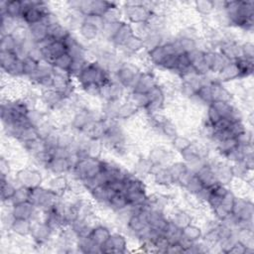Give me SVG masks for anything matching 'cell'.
Returning <instances> with one entry per match:
<instances>
[{
    "instance_id": "6da1fadb",
    "label": "cell",
    "mask_w": 254,
    "mask_h": 254,
    "mask_svg": "<svg viewBox=\"0 0 254 254\" xmlns=\"http://www.w3.org/2000/svg\"><path fill=\"white\" fill-rule=\"evenodd\" d=\"M81 89L96 84L101 86L112 79L111 72L104 68L97 61H89L80 73L75 77Z\"/></svg>"
},
{
    "instance_id": "7a4b0ae2",
    "label": "cell",
    "mask_w": 254,
    "mask_h": 254,
    "mask_svg": "<svg viewBox=\"0 0 254 254\" xmlns=\"http://www.w3.org/2000/svg\"><path fill=\"white\" fill-rule=\"evenodd\" d=\"M102 159L85 158L78 160L72 167L68 175H71L72 179L84 181L96 177L101 172Z\"/></svg>"
},
{
    "instance_id": "3957f363",
    "label": "cell",
    "mask_w": 254,
    "mask_h": 254,
    "mask_svg": "<svg viewBox=\"0 0 254 254\" xmlns=\"http://www.w3.org/2000/svg\"><path fill=\"white\" fill-rule=\"evenodd\" d=\"M122 5L124 20L132 25L145 24L152 13L144 1H127L122 3Z\"/></svg>"
},
{
    "instance_id": "277c9868",
    "label": "cell",
    "mask_w": 254,
    "mask_h": 254,
    "mask_svg": "<svg viewBox=\"0 0 254 254\" xmlns=\"http://www.w3.org/2000/svg\"><path fill=\"white\" fill-rule=\"evenodd\" d=\"M141 71V68L136 64L125 61L120 64L114 72L115 79L120 82L126 89L132 90Z\"/></svg>"
},
{
    "instance_id": "5b68a950",
    "label": "cell",
    "mask_w": 254,
    "mask_h": 254,
    "mask_svg": "<svg viewBox=\"0 0 254 254\" xmlns=\"http://www.w3.org/2000/svg\"><path fill=\"white\" fill-rule=\"evenodd\" d=\"M14 181L17 186H23L28 189H35L41 187L44 182V177L42 173L34 168H22L15 174Z\"/></svg>"
},
{
    "instance_id": "8992f818",
    "label": "cell",
    "mask_w": 254,
    "mask_h": 254,
    "mask_svg": "<svg viewBox=\"0 0 254 254\" xmlns=\"http://www.w3.org/2000/svg\"><path fill=\"white\" fill-rule=\"evenodd\" d=\"M126 88L118 82L115 78H112L107 83L100 86L99 97L104 101L121 102L124 98Z\"/></svg>"
},
{
    "instance_id": "52a82bcc",
    "label": "cell",
    "mask_w": 254,
    "mask_h": 254,
    "mask_svg": "<svg viewBox=\"0 0 254 254\" xmlns=\"http://www.w3.org/2000/svg\"><path fill=\"white\" fill-rule=\"evenodd\" d=\"M31 234L33 241L37 246H43L46 245L52 235L54 234V231L51 229V227L42 219H33L31 220Z\"/></svg>"
},
{
    "instance_id": "ba28073f",
    "label": "cell",
    "mask_w": 254,
    "mask_h": 254,
    "mask_svg": "<svg viewBox=\"0 0 254 254\" xmlns=\"http://www.w3.org/2000/svg\"><path fill=\"white\" fill-rule=\"evenodd\" d=\"M147 95L149 98V104H148L147 108L144 110L147 115L164 110V108L166 106L167 94L162 85L157 84L154 88H152L147 93Z\"/></svg>"
},
{
    "instance_id": "9c48e42d",
    "label": "cell",
    "mask_w": 254,
    "mask_h": 254,
    "mask_svg": "<svg viewBox=\"0 0 254 254\" xmlns=\"http://www.w3.org/2000/svg\"><path fill=\"white\" fill-rule=\"evenodd\" d=\"M231 213L239 221H252L254 214V206L252 200L246 197L236 196Z\"/></svg>"
},
{
    "instance_id": "30bf717a",
    "label": "cell",
    "mask_w": 254,
    "mask_h": 254,
    "mask_svg": "<svg viewBox=\"0 0 254 254\" xmlns=\"http://www.w3.org/2000/svg\"><path fill=\"white\" fill-rule=\"evenodd\" d=\"M102 253H125L127 252V239L121 232L111 233L109 239L101 246Z\"/></svg>"
},
{
    "instance_id": "8fae6325",
    "label": "cell",
    "mask_w": 254,
    "mask_h": 254,
    "mask_svg": "<svg viewBox=\"0 0 254 254\" xmlns=\"http://www.w3.org/2000/svg\"><path fill=\"white\" fill-rule=\"evenodd\" d=\"M157 84H159L158 79H157L156 75L151 70L141 71V73H140L135 85L133 86L132 90L137 91V92H141V93H148Z\"/></svg>"
},
{
    "instance_id": "7c38bea8",
    "label": "cell",
    "mask_w": 254,
    "mask_h": 254,
    "mask_svg": "<svg viewBox=\"0 0 254 254\" xmlns=\"http://www.w3.org/2000/svg\"><path fill=\"white\" fill-rule=\"evenodd\" d=\"M45 187L57 195L62 196L69 188V178L66 175H53Z\"/></svg>"
},
{
    "instance_id": "4fadbf2b",
    "label": "cell",
    "mask_w": 254,
    "mask_h": 254,
    "mask_svg": "<svg viewBox=\"0 0 254 254\" xmlns=\"http://www.w3.org/2000/svg\"><path fill=\"white\" fill-rule=\"evenodd\" d=\"M93 121L91 116H90V112H89V108H82V109H76L70 119V127L72 130L81 133L83 131V129L91 122Z\"/></svg>"
},
{
    "instance_id": "5bb4252c",
    "label": "cell",
    "mask_w": 254,
    "mask_h": 254,
    "mask_svg": "<svg viewBox=\"0 0 254 254\" xmlns=\"http://www.w3.org/2000/svg\"><path fill=\"white\" fill-rule=\"evenodd\" d=\"M0 10H1V16L6 15L20 23L22 14H23V1L22 0L1 1Z\"/></svg>"
},
{
    "instance_id": "9a60e30c",
    "label": "cell",
    "mask_w": 254,
    "mask_h": 254,
    "mask_svg": "<svg viewBox=\"0 0 254 254\" xmlns=\"http://www.w3.org/2000/svg\"><path fill=\"white\" fill-rule=\"evenodd\" d=\"M134 35V30H133V26L132 24H130L129 22L123 20V22L121 23L119 29L117 30L115 36L112 38L111 40V44L116 48V49H121L126 42Z\"/></svg>"
},
{
    "instance_id": "2e32d148",
    "label": "cell",
    "mask_w": 254,
    "mask_h": 254,
    "mask_svg": "<svg viewBox=\"0 0 254 254\" xmlns=\"http://www.w3.org/2000/svg\"><path fill=\"white\" fill-rule=\"evenodd\" d=\"M29 31L30 41L34 45H40L49 40V31L48 26L45 25L42 21L35 23L33 25L27 26Z\"/></svg>"
},
{
    "instance_id": "e0dca14e",
    "label": "cell",
    "mask_w": 254,
    "mask_h": 254,
    "mask_svg": "<svg viewBox=\"0 0 254 254\" xmlns=\"http://www.w3.org/2000/svg\"><path fill=\"white\" fill-rule=\"evenodd\" d=\"M72 166L68 158L53 157L51 162L46 167V170L52 175H68Z\"/></svg>"
},
{
    "instance_id": "ac0fdd59",
    "label": "cell",
    "mask_w": 254,
    "mask_h": 254,
    "mask_svg": "<svg viewBox=\"0 0 254 254\" xmlns=\"http://www.w3.org/2000/svg\"><path fill=\"white\" fill-rule=\"evenodd\" d=\"M215 75H216V80L224 84L227 82L240 79V72L235 62H228L220 69V71Z\"/></svg>"
},
{
    "instance_id": "d6986e66",
    "label": "cell",
    "mask_w": 254,
    "mask_h": 254,
    "mask_svg": "<svg viewBox=\"0 0 254 254\" xmlns=\"http://www.w3.org/2000/svg\"><path fill=\"white\" fill-rule=\"evenodd\" d=\"M211 92L213 101H222V102H232L233 93L225 86L224 83L219 82L218 80L212 79L210 82Z\"/></svg>"
},
{
    "instance_id": "ffe728a7",
    "label": "cell",
    "mask_w": 254,
    "mask_h": 254,
    "mask_svg": "<svg viewBox=\"0 0 254 254\" xmlns=\"http://www.w3.org/2000/svg\"><path fill=\"white\" fill-rule=\"evenodd\" d=\"M194 175L197 177L204 188H210L216 183H219L212 167L207 162H205L199 169H197L194 172Z\"/></svg>"
},
{
    "instance_id": "44dd1931",
    "label": "cell",
    "mask_w": 254,
    "mask_h": 254,
    "mask_svg": "<svg viewBox=\"0 0 254 254\" xmlns=\"http://www.w3.org/2000/svg\"><path fill=\"white\" fill-rule=\"evenodd\" d=\"M114 191L108 186V184L100 185L89 191L91 198L99 205H103L108 208V200L112 196Z\"/></svg>"
},
{
    "instance_id": "7402d4cb",
    "label": "cell",
    "mask_w": 254,
    "mask_h": 254,
    "mask_svg": "<svg viewBox=\"0 0 254 254\" xmlns=\"http://www.w3.org/2000/svg\"><path fill=\"white\" fill-rule=\"evenodd\" d=\"M148 158L154 164L169 166V162L172 159V153L164 146H156L150 150Z\"/></svg>"
},
{
    "instance_id": "603a6c76",
    "label": "cell",
    "mask_w": 254,
    "mask_h": 254,
    "mask_svg": "<svg viewBox=\"0 0 254 254\" xmlns=\"http://www.w3.org/2000/svg\"><path fill=\"white\" fill-rule=\"evenodd\" d=\"M168 217L170 221L180 229H183L184 227L191 223L193 220L192 214L187 209H183V208H175L172 211L171 215Z\"/></svg>"
},
{
    "instance_id": "cb8c5ba5",
    "label": "cell",
    "mask_w": 254,
    "mask_h": 254,
    "mask_svg": "<svg viewBox=\"0 0 254 254\" xmlns=\"http://www.w3.org/2000/svg\"><path fill=\"white\" fill-rule=\"evenodd\" d=\"M1 201L2 203H7L11 205V200L17 190L18 186H16L15 181L11 180L9 177L1 176Z\"/></svg>"
},
{
    "instance_id": "d4e9b609",
    "label": "cell",
    "mask_w": 254,
    "mask_h": 254,
    "mask_svg": "<svg viewBox=\"0 0 254 254\" xmlns=\"http://www.w3.org/2000/svg\"><path fill=\"white\" fill-rule=\"evenodd\" d=\"M77 32L79 34L80 39L86 41L87 43L95 42L100 37V30L94 25L85 21L81 22Z\"/></svg>"
},
{
    "instance_id": "484cf974",
    "label": "cell",
    "mask_w": 254,
    "mask_h": 254,
    "mask_svg": "<svg viewBox=\"0 0 254 254\" xmlns=\"http://www.w3.org/2000/svg\"><path fill=\"white\" fill-rule=\"evenodd\" d=\"M124 56H135L145 51L144 41L142 38L136 36L135 34L126 42V44L121 48Z\"/></svg>"
},
{
    "instance_id": "4316f807",
    "label": "cell",
    "mask_w": 254,
    "mask_h": 254,
    "mask_svg": "<svg viewBox=\"0 0 254 254\" xmlns=\"http://www.w3.org/2000/svg\"><path fill=\"white\" fill-rule=\"evenodd\" d=\"M111 233L112 232L107 226L103 224H96L93 226L89 237L93 241V243L101 247L109 239Z\"/></svg>"
},
{
    "instance_id": "83f0119b",
    "label": "cell",
    "mask_w": 254,
    "mask_h": 254,
    "mask_svg": "<svg viewBox=\"0 0 254 254\" xmlns=\"http://www.w3.org/2000/svg\"><path fill=\"white\" fill-rule=\"evenodd\" d=\"M129 205L131 206H142L147 204L148 193L146 189L132 190L125 192Z\"/></svg>"
},
{
    "instance_id": "f1b7e54d",
    "label": "cell",
    "mask_w": 254,
    "mask_h": 254,
    "mask_svg": "<svg viewBox=\"0 0 254 254\" xmlns=\"http://www.w3.org/2000/svg\"><path fill=\"white\" fill-rule=\"evenodd\" d=\"M31 225L32 222L29 219L15 218L9 231L19 237H27L31 234Z\"/></svg>"
},
{
    "instance_id": "f546056e",
    "label": "cell",
    "mask_w": 254,
    "mask_h": 254,
    "mask_svg": "<svg viewBox=\"0 0 254 254\" xmlns=\"http://www.w3.org/2000/svg\"><path fill=\"white\" fill-rule=\"evenodd\" d=\"M38 139H40V136H39L37 127L28 124L20 129L16 140L21 144H26Z\"/></svg>"
},
{
    "instance_id": "4dcf8cb0",
    "label": "cell",
    "mask_w": 254,
    "mask_h": 254,
    "mask_svg": "<svg viewBox=\"0 0 254 254\" xmlns=\"http://www.w3.org/2000/svg\"><path fill=\"white\" fill-rule=\"evenodd\" d=\"M138 111H140V110L135 105H133L129 100L126 99L125 101L120 102L116 119L119 121L130 119L131 117L135 116L138 113Z\"/></svg>"
},
{
    "instance_id": "1f68e13d",
    "label": "cell",
    "mask_w": 254,
    "mask_h": 254,
    "mask_svg": "<svg viewBox=\"0 0 254 254\" xmlns=\"http://www.w3.org/2000/svg\"><path fill=\"white\" fill-rule=\"evenodd\" d=\"M191 4L194 11L202 17L213 15V13L215 12L214 1L212 0H196Z\"/></svg>"
},
{
    "instance_id": "d6a6232c",
    "label": "cell",
    "mask_w": 254,
    "mask_h": 254,
    "mask_svg": "<svg viewBox=\"0 0 254 254\" xmlns=\"http://www.w3.org/2000/svg\"><path fill=\"white\" fill-rule=\"evenodd\" d=\"M202 235H203L202 227L192 222L182 229V236L191 242L200 240L202 238Z\"/></svg>"
},
{
    "instance_id": "836d02e7",
    "label": "cell",
    "mask_w": 254,
    "mask_h": 254,
    "mask_svg": "<svg viewBox=\"0 0 254 254\" xmlns=\"http://www.w3.org/2000/svg\"><path fill=\"white\" fill-rule=\"evenodd\" d=\"M129 205L126 194L124 192H114L108 200V209L117 212Z\"/></svg>"
},
{
    "instance_id": "e575fe53",
    "label": "cell",
    "mask_w": 254,
    "mask_h": 254,
    "mask_svg": "<svg viewBox=\"0 0 254 254\" xmlns=\"http://www.w3.org/2000/svg\"><path fill=\"white\" fill-rule=\"evenodd\" d=\"M152 162L149 160L148 157H141L135 161L133 174L142 179L143 177L150 176V171L152 167Z\"/></svg>"
},
{
    "instance_id": "d590c367",
    "label": "cell",
    "mask_w": 254,
    "mask_h": 254,
    "mask_svg": "<svg viewBox=\"0 0 254 254\" xmlns=\"http://www.w3.org/2000/svg\"><path fill=\"white\" fill-rule=\"evenodd\" d=\"M215 144V150L216 152L221 156L224 157L226 154L231 152L233 149H235L238 146V142L236 138H226L221 141H218Z\"/></svg>"
},
{
    "instance_id": "8d00e7d4",
    "label": "cell",
    "mask_w": 254,
    "mask_h": 254,
    "mask_svg": "<svg viewBox=\"0 0 254 254\" xmlns=\"http://www.w3.org/2000/svg\"><path fill=\"white\" fill-rule=\"evenodd\" d=\"M127 100H129L139 110H145L149 104V98L147 93H141L133 90L130 91Z\"/></svg>"
},
{
    "instance_id": "74e56055",
    "label": "cell",
    "mask_w": 254,
    "mask_h": 254,
    "mask_svg": "<svg viewBox=\"0 0 254 254\" xmlns=\"http://www.w3.org/2000/svg\"><path fill=\"white\" fill-rule=\"evenodd\" d=\"M238 66L239 72H240V79L241 78H248L252 75L253 69H254V64L253 60L246 59V58H240L236 61H234Z\"/></svg>"
},
{
    "instance_id": "f35d334b",
    "label": "cell",
    "mask_w": 254,
    "mask_h": 254,
    "mask_svg": "<svg viewBox=\"0 0 254 254\" xmlns=\"http://www.w3.org/2000/svg\"><path fill=\"white\" fill-rule=\"evenodd\" d=\"M210 82L209 83H203L202 85H200L197 88V90L195 92V96L206 106H208L209 104H211L213 102Z\"/></svg>"
},
{
    "instance_id": "ab89813d",
    "label": "cell",
    "mask_w": 254,
    "mask_h": 254,
    "mask_svg": "<svg viewBox=\"0 0 254 254\" xmlns=\"http://www.w3.org/2000/svg\"><path fill=\"white\" fill-rule=\"evenodd\" d=\"M11 36L14 38L17 46L18 45H23V44L30 41L28 27L26 25H23V24H19L14 29V31L11 33Z\"/></svg>"
},
{
    "instance_id": "60d3db41",
    "label": "cell",
    "mask_w": 254,
    "mask_h": 254,
    "mask_svg": "<svg viewBox=\"0 0 254 254\" xmlns=\"http://www.w3.org/2000/svg\"><path fill=\"white\" fill-rule=\"evenodd\" d=\"M171 144H172L173 149L176 152L181 153V152L185 151L186 149H188L192 144V141L189 137H187L185 135L178 134L176 137H174L171 140Z\"/></svg>"
},
{
    "instance_id": "b9f144b4",
    "label": "cell",
    "mask_w": 254,
    "mask_h": 254,
    "mask_svg": "<svg viewBox=\"0 0 254 254\" xmlns=\"http://www.w3.org/2000/svg\"><path fill=\"white\" fill-rule=\"evenodd\" d=\"M169 171L174 179V182H175V185L177 183V181L180 179V177L185 174L188 170H189V167L188 165L183 162V161H177V162H172L169 166Z\"/></svg>"
},
{
    "instance_id": "7bdbcfd3",
    "label": "cell",
    "mask_w": 254,
    "mask_h": 254,
    "mask_svg": "<svg viewBox=\"0 0 254 254\" xmlns=\"http://www.w3.org/2000/svg\"><path fill=\"white\" fill-rule=\"evenodd\" d=\"M40 61L33 59L32 57H27L23 60V76L31 77L38 70Z\"/></svg>"
},
{
    "instance_id": "ee69618b",
    "label": "cell",
    "mask_w": 254,
    "mask_h": 254,
    "mask_svg": "<svg viewBox=\"0 0 254 254\" xmlns=\"http://www.w3.org/2000/svg\"><path fill=\"white\" fill-rule=\"evenodd\" d=\"M180 47H181V50L183 53L185 54H188V53H190L194 50H196L198 48V41L197 40H194V39H191V38H187V37H179L177 36L176 37Z\"/></svg>"
},
{
    "instance_id": "f6af8a7d",
    "label": "cell",
    "mask_w": 254,
    "mask_h": 254,
    "mask_svg": "<svg viewBox=\"0 0 254 254\" xmlns=\"http://www.w3.org/2000/svg\"><path fill=\"white\" fill-rule=\"evenodd\" d=\"M19 58L15 54V52H5L0 51V65L1 70L5 72Z\"/></svg>"
},
{
    "instance_id": "bcb514c9",
    "label": "cell",
    "mask_w": 254,
    "mask_h": 254,
    "mask_svg": "<svg viewBox=\"0 0 254 254\" xmlns=\"http://www.w3.org/2000/svg\"><path fill=\"white\" fill-rule=\"evenodd\" d=\"M235 193L231 190H228L226 191V193L222 196L218 206H220L225 212L227 213H231L232 212V209H233V205H234V201H235Z\"/></svg>"
},
{
    "instance_id": "7dc6e473",
    "label": "cell",
    "mask_w": 254,
    "mask_h": 254,
    "mask_svg": "<svg viewBox=\"0 0 254 254\" xmlns=\"http://www.w3.org/2000/svg\"><path fill=\"white\" fill-rule=\"evenodd\" d=\"M158 132L164 136H166L167 138H169L170 140H172L174 137H176L179 133H178V128L176 126V124L168 119L158 130Z\"/></svg>"
},
{
    "instance_id": "c3c4849f",
    "label": "cell",
    "mask_w": 254,
    "mask_h": 254,
    "mask_svg": "<svg viewBox=\"0 0 254 254\" xmlns=\"http://www.w3.org/2000/svg\"><path fill=\"white\" fill-rule=\"evenodd\" d=\"M32 157H33L34 161L36 162V164H38L39 166L46 169L48 164L53 159L54 155H53V152L51 150H43L41 152H38V153L34 154Z\"/></svg>"
},
{
    "instance_id": "681fc988",
    "label": "cell",
    "mask_w": 254,
    "mask_h": 254,
    "mask_svg": "<svg viewBox=\"0 0 254 254\" xmlns=\"http://www.w3.org/2000/svg\"><path fill=\"white\" fill-rule=\"evenodd\" d=\"M45 117H46V114L42 113L41 111L37 110L36 108L29 109V111L26 115L28 123L35 127H38L45 120Z\"/></svg>"
},
{
    "instance_id": "f907efd6",
    "label": "cell",
    "mask_w": 254,
    "mask_h": 254,
    "mask_svg": "<svg viewBox=\"0 0 254 254\" xmlns=\"http://www.w3.org/2000/svg\"><path fill=\"white\" fill-rule=\"evenodd\" d=\"M30 189L20 186L17 188V190L11 200V205L13 204H17V203H21V202H25V201H29L30 198Z\"/></svg>"
},
{
    "instance_id": "816d5d0a",
    "label": "cell",
    "mask_w": 254,
    "mask_h": 254,
    "mask_svg": "<svg viewBox=\"0 0 254 254\" xmlns=\"http://www.w3.org/2000/svg\"><path fill=\"white\" fill-rule=\"evenodd\" d=\"M204 187L202 186V184L200 183V181L197 179V177L193 174L192 177L190 179L189 183L187 184V186L184 188L187 192L189 194H192L195 195L196 193H198Z\"/></svg>"
},
{
    "instance_id": "f5cc1de1",
    "label": "cell",
    "mask_w": 254,
    "mask_h": 254,
    "mask_svg": "<svg viewBox=\"0 0 254 254\" xmlns=\"http://www.w3.org/2000/svg\"><path fill=\"white\" fill-rule=\"evenodd\" d=\"M88 62L89 61L85 60V59H72L71 64L68 68V72L70 73V75L73 78H75L80 73V71L83 69V67L85 66V64Z\"/></svg>"
},
{
    "instance_id": "db71d44e",
    "label": "cell",
    "mask_w": 254,
    "mask_h": 254,
    "mask_svg": "<svg viewBox=\"0 0 254 254\" xmlns=\"http://www.w3.org/2000/svg\"><path fill=\"white\" fill-rule=\"evenodd\" d=\"M17 47V44L14 38L11 35L1 36L0 39V51L5 52H14Z\"/></svg>"
},
{
    "instance_id": "11a10c76",
    "label": "cell",
    "mask_w": 254,
    "mask_h": 254,
    "mask_svg": "<svg viewBox=\"0 0 254 254\" xmlns=\"http://www.w3.org/2000/svg\"><path fill=\"white\" fill-rule=\"evenodd\" d=\"M56 129V127L54 126V124L48 120V119H45L38 127H37V130H38V133H39V136L41 139H46L54 130Z\"/></svg>"
},
{
    "instance_id": "9f6ffc18",
    "label": "cell",
    "mask_w": 254,
    "mask_h": 254,
    "mask_svg": "<svg viewBox=\"0 0 254 254\" xmlns=\"http://www.w3.org/2000/svg\"><path fill=\"white\" fill-rule=\"evenodd\" d=\"M71 62H72V58L67 53H65V54L58 57L57 59H55L53 62V65L56 67H60V68L68 70V68L71 64Z\"/></svg>"
},
{
    "instance_id": "6f0895ef",
    "label": "cell",
    "mask_w": 254,
    "mask_h": 254,
    "mask_svg": "<svg viewBox=\"0 0 254 254\" xmlns=\"http://www.w3.org/2000/svg\"><path fill=\"white\" fill-rule=\"evenodd\" d=\"M222 118L220 117L219 113L217 112V110L211 104L206 106V119H205V121H207L209 124L214 126Z\"/></svg>"
},
{
    "instance_id": "680465c9",
    "label": "cell",
    "mask_w": 254,
    "mask_h": 254,
    "mask_svg": "<svg viewBox=\"0 0 254 254\" xmlns=\"http://www.w3.org/2000/svg\"><path fill=\"white\" fill-rule=\"evenodd\" d=\"M35 84L40 87L41 91L53 89L54 88V77L52 74L46 75V76L42 77L41 79H39Z\"/></svg>"
},
{
    "instance_id": "91938a15",
    "label": "cell",
    "mask_w": 254,
    "mask_h": 254,
    "mask_svg": "<svg viewBox=\"0 0 254 254\" xmlns=\"http://www.w3.org/2000/svg\"><path fill=\"white\" fill-rule=\"evenodd\" d=\"M246 250H247V246L243 242H241L239 239H237L226 250L225 253H229V254H246Z\"/></svg>"
},
{
    "instance_id": "94428289",
    "label": "cell",
    "mask_w": 254,
    "mask_h": 254,
    "mask_svg": "<svg viewBox=\"0 0 254 254\" xmlns=\"http://www.w3.org/2000/svg\"><path fill=\"white\" fill-rule=\"evenodd\" d=\"M82 21H85V22H88L92 25H94L95 27H97L100 32H101V29L103 28L105 22H104V19L102 16H99V15H94V14H91V15H87V16H84L83 17V20Z\"/></svg>"
},
{
    "instance_id": "6125c7cd",
    "label": "cell",
    "mask_w": 254,
    "mask_h": 254,
    "mask_svg": "<svg viewBox=\"0 0 254 254\" xmlns=\"http://www.w3.org/2000/svg\"><path fill=\"white\" fill-rule=\"evenodd\" d=\"M241 50L243 54V58L253 60L254 58V45L251 41H245L241 44Z\"/></svg>"
},
{
    "instance_id": "be15d7a7",
    "label": "cell",
    "mask_w": 254,
    "mask_h": 254,
    "mask_svg": "<svg viewBox=\"0 0 254 254\" xmlns=\"http://www.w3.org/2000/svg\"><path fill=\"white\" fill-rule=\"evenodd\" d=\"M0 174L2 177H10L11 174V166L8 159L3 156L0 159Z\"/></svg>"
}]
</instances>
